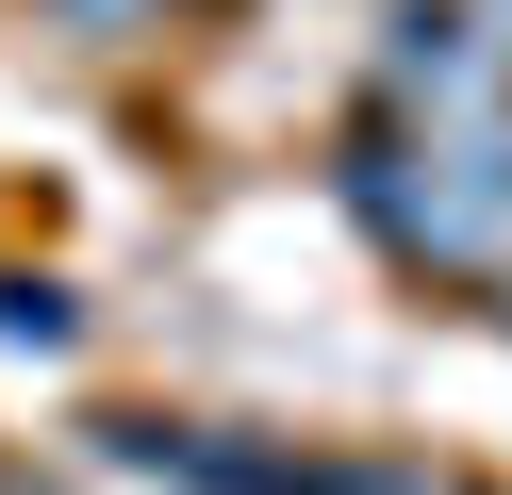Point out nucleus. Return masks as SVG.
I'll use <instances>...</instances> for the list:
<instances>
[{
  "mask_svg": "<svg viewBox=\"0 0 512 495\" xmlns=\"http://www.w3.org/2000/svg\"><path fill=\"white\" fill-rule=\"evenodd\" d=\"M50 33H67V50H149V33L182 17V0H34Z\"/></svg>",
  "mask_w": 512,
  "mask_h": 495,
  "instance_id": "obj_3",
  "label": "nucleus"
},
{
  "mask_svg": "<svg viewBox=\"0 0 512 495\" xmlns=\"http://www.w3.org/2000/svg\"><path fill=\"white\" fill-rule=\"evenodd\" d=\"M0 347H17V363H67V347H83V314H67L50 264H0Z\"/></svg>",
  "mask_w": 512,
  "mask_h": 495,
  "instance_id": "obj_2",
  "label": "nucleus"
},
{
  "mask_svg": "<svg viewBox=\"0 0 512 495\" xmlns=\"http://www.w3.org/2000/svg\"><path fill=\"white\" fill-rule=\"evenodd\" d=\"M0 495H50V479H17V462H0Z\"/></svg>",
  "mask_w": 512,
  "mask_h": 495,
  "instance_id": "obj_4",
  "label": "nucleus"
},
{
  "mask_svg": "<svg viewBox=\"0 0 512 495\" xmlns=\"http://www.w3.org/2000/svg\"><path fill=\"white\" fill-rule=\"evenodd\" d=\"M100 462H133L166 495H479L446 462H331V446H265L215 413H100Z\"/></svg>",
  "mask_w": 512,
  "mask_h": 495,
  "instance_id": "obj_1",
  "label": "nucleus"
}]
</instances>
